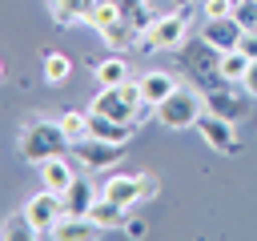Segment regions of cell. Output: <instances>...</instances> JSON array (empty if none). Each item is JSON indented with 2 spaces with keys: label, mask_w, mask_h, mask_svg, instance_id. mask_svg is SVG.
Here are the masks:
<instances>
[{
  "label": "cell",
  "mask_w": 257,
  "mask_h": 241,
  "mask_svg": "<svg viewBox=\"0 0 257 241\" xmlns=\"http://www.w3.org/2000/svg\"><path fill=\"white\" fill-rule=\"evenodd\" d=\"M96 197H100V185H92V181H72L68 189H64V209L72 213V217H88V209L96 205Z\"/></svg>",
  "instance_id": "9a60e30c"
},
{
  "label": "cell",
  "mask_w": 257,
  "mask_h": 241,
  "mask_svg": "<svg viewBox=\"0 0 257 241\" xmlns=\"http://www.w3.org/2000/svg\"><path fill=\"white\" fill-rule=\"evenodd\" d=\"M233 16H237L245 28H257V0H237V4H233Z\"/></svg>",
  "instance_id": "d4e9b609"
},
{
  "label": "cell",
  "mask_w": 257,
  "mask_h": 241,
  "mask_svg": "<svg viewBox=\"0 0 257 241\" xmlns=\"http://www.w3.org/2000/svg\"><path fill=\"white\" fill-rule=\"evenodd\" d=\"M72 157H76L80 169L96 173V169H112V165L124 157V145H116V141H100V137H84V141L72 145Z\"/></svg>",
  "instance_id": "52a82bcc"
},
{
  "label": "cell",
  "mask_w": 257,
  "mask_h": 241,
  "mask_svg": "<svg viewBox=\"0 0 257 241\" xmlns=\"http://www.w3.org/2000/svg\"><path fill=\"white\" fill-rule=\"evenodd\" d=\"M40 72H44V80H48V84H64V80L72 76V60H68L64 52L48 48V52H44V64H40Z\"/></svg>",
  "instance_id": "44dd1931"
},
{
  "label": "cell",
  "mask_w": 257,
  "mask_h": 241,
  "mask_svg": "<svg viewBox=\"0 0 257 241\" xmlns=\"http://www.w3.org/2000/svg\"><path fill=\"white\" fill-rule=\"evenodd\" d=\"M72 181H76V169L68 165V153H60V157H52V161H44V165H40V185H44V189L64 193Z\"/></svg>",
  "instance_id": "5bb4252c"
},
{
  "label": "cell",
  "mask_w": 257,
  "mask_h": 241,
  "mask_svg": "<svg viewBox=\"0 0 257 241\" xmlns=\"http://www.w3.org/2000/svg\"><path fill=\"white\" fill-rule=\"evenodd\" d=\"M249 64H253V60H249L241 48H233V52H221V76H225V80H233V84H241V80H245Z\"/></svg>",
  "instance_id": "7402d4cb"
},
{
  "label": "cell",
  "mask_w": 257,
  "mask_h": 241,
  "mask_svg": "<svg viewBox=\"0 0 257 241\" xmlns=\"http://www.w3.org/2000/svg\"><path fill=\"white\" fill-rule=\"evenodd\" d=\"M249 88L241 84H233V80H225V84H217V88H209L205 92V108L209 112H217V116H225V120H245L249 116Z\"/></svg>",
  "instance_id": "8992f818"
},
{
  "label": "cell",
  "mask_w": 257,
  "mask_h": 241,
  "mask_svg": "<svg viewBox=\"0 0 257 241\" xmlns=\"http://www.w3.org/2000/svg\"><path fill=\"white\" fill-rule=\"evenodd\" d=\"M124 233H128V237H145V221H141V217H128Z\"/></svg>",
  "instance_id": "83f0119b"
},
{
  "label": "cell",
  "mask_w": 257,
  "mask_h": 241,
  "mask_svg": "<svg viewBox=\"0 0 257 241\" xmlns=\"http://www.w3.org/2000/svg\"><path fill=\"white\" fill-rule=\"evenodd\" d=\"M185 28H189V12H157L141 36V48L153 52H177L185 44Z\"/></svg>",
  "instance_id": "5b68a950"
},
{
  "label": "cell",
  "mask_w": 257,
  "mask_h": 241,
  "mask_svg": "<svg viewBox=\"0 0 257 241\" xmlns=\"http://www.w3.org/2000/svg\"><path fill=\"white\" fill-rule=\"evenodd\" d=\"M253 32H257V28H253Z\"/></svg>",
  "instance_id": "f546056e"
},
{
  "label": "cell",
  "mask_w": 257,
  "mask_h": 241,
  "mask_svg": "<svg viewBox=\"0 0 257 241\" xmlns=\"http://www.w3.org/2000/svg\"><path fill=\"white\" fill-rule=\"evenodd\" d=\"M0 237H4V241H36V237H40V229H36V225L28 221V213L20 209V213H8V217H4Z\"/></svg>",
  "instance_id": "ffe728a7"
},
{
  "label": "cell",
  "mask_w": 257,
  "mask_h": 241,
  "mask_svg": "<svg viewBox=\"0 0 257 241\" xmlns=\"http://www.w3.org/2000/svg\"><path fill=\"white\" fill-rule=\"evenodd\" d=\"M100 193L133 209L141 201V173H112L108 181H100Z\"/></svg>",
  "instance_id": "8fae6325"
},
{
  "label": "cell",
  "mask_w": 257,
  "mask_h": 241,
  "mask_svg": "<svg viewBox=\"0 0 257 241\" xmlns=\"http://www.w3.org/2000/svg\"><path fill=\"white\" fill-rule=\"evenodd\" d=\"M241 84H245V88H249V92L257 96V60L249 64V72H245V80H241Z\"/></svg>",
  "instance_id": "f1b7e54d"
},
{
  "label": "cell",
  "mask_w": 257,
  "mask_h": 241,
  "mask_svg": "<svg viewBox=\"0 0 257 241\" xmlns=\"http://www.w3.org/2000/svg\"><path fill=\"white\" fill-rule=\"evenodd\" d=\"M141 108H149V104H145L137 80H133V84L124 80V84L100 88V92L92 96V104H88V112H104V116H116V120H128V125H141V120H137Z\"/></svg>",
  "instance_id": "277c9868"
},
{
  "label": "cell",
  "mask_w": 257,
  "mask_h": 241,
  "mask_svg": "<svg viewBox=\"0 0 257 241\" xmlns=\"http://www.w3.org/2000/svg\"><path fill=\"white\" fill-rule=\"evenodd\" d=\"M16 145H20V157L28 165H36V169L44 161H52V157H60V153L72 149L64 125L60 120H48V116H28L24 129H20V137H16Z\"/></svg>",
  "instance_id": "6da1fadb"
},
{
  "label": "cell",
  "mask_w": 257,
  "mask_h": 241,
  "mask_svg": "<svg viewBox=\"0 0 257 241\" xmlns=\"http://www.w3.org/2000/svg\"><path fill=\"white\" fill-rule=\"evenodd\" d=\"M60 125H64V133H68V141H72V145H76V141H84V137H88V108H84V112L64 108V112H60Z\"/></svg>",
  "instance_id": "603a6c76"
},
{
  "label": "cell",
  "mask_w": 257,
  "mask_h": 241,
  "mask_svg": "<svg viewBox=\"0 0 257 241\" xmlns=\"http://www.w3.org/2000/svg\"><path fill=\"white\" fill-rule=\"evenodd\" d=\"M201 36H205L213 48L233 52V48L241 44V36H245V24H241L237 16H225V20H205V24H201Z\"/></svg>",
  "instance_id": "30bf717a"
},
{
  "label": "cell",
  "mask_w": 257,
  "mask_h": 241,
  "mask_svg": "<svg viewBox=\"0 0 257 241\" xmlns=\"http://www.w3.org/2000/svg\"><path fill=\"white\" fill-rule=\"evenodd\" d=\"M88 68H92V76L100 80V88H112V84H124V80H128L124 56H92Z\"/></svg>",
  "instance_id": "ac0fdd59"
},
{
  "label": "cell",
  "mask_w": 257,
  "mask_h": 241,
  "mask_svg": "<svg viewBox=\"0 0 257 241\" xmlns=\"http://www.w3.org/2000/svg\"><path fill=\"white\" fill-rule=\"evenodd\" d=\"M233 4H237V0H233Z\"/></svg>",
  "instance_id": "4dcf8cb0"
},
{
  "label": "cell",
  "mask_w": 257,
  "mask_h": 241,
  "mask_svg": "<svg viewBox=\"0 0 257 241\" xmlns=\"http://www.w3.org/2000/svg\"><path fill=\"white\" fill-rule=\"evenodd\" d=\"M237 48H241L249 60H257V32H253V28H245V36H241V44H237Z\"/></svg>",
  "instance_id": "4316f807"
},
{
  "label": "cell",
  "mask_w": 257,
  "mask_h": 241,
  "mask_svg": "<svg viewBox=\"0 0 257 241\" xmlns=\"http://www.w3.org/2000/svg\"><path fill=\"white\" fill-rule=\"evenodd\" d=\"M201 112H205V92H201V88H193V84H189V88H181V84H177V88H173V92L153 108V116H157L165 129H193Z\"/></svg>",
  "instance_id": "3957f363"
},
{
  "label": "cell",
  "mask_w": 257,
  "mask_h": 241,
  "mask_svg": "<svg viewBox=\"0 0 257 241\" xmlns=\"http://www.w3.org/2000/svg\"><path fill=\"white\" fill-rule=\"evenodd\" d=\"M157 193H161V181L153 173H141V201H153Z\"/></svg>",
  "instance_id": "484cf974"
},
{
  "label": "cell",
  "mask_w": 257,
  "mask_h": 241,
  "mask_svg": "<svg viewBox=\"0 0 257 241\" xmlns=\"http://www.w3.org/2000/svg\"><path fill=\"white\" fill-rule=\"evenodd\" d=\"M88 217H92L104 233H108V229H124V225H128V205H120V201H112V197H104V193H100V197H96V205L88 209Z\"/></svg>",
  "instance_id": "2e32d148"
},
{
  "label": "cell",
  "mask_w": 257,
  "mask_h": 241,
  "mask_svg": "<svg viewBox=\"0 0 257 241\" xmlns=\"http://www.w3.org/2000/svg\"><path fill=\"white\" fill-rule=\"evenodd\" d=\"M120 16H124V0H96V4H92V12L84 16V24H88V28H96V32H108Z\"/></svg>",
  "instance_id": "d6986e66"
},
{
  "label": "cell",
  "mask_w": 257,
  "mask_h": 241,
  "mask_svg": "<svg viewBox=\"0 0 257 241\" xmlns=\"http://www.w3.org/2000/svg\"><path fill=\"white\" fill-rule=\"evenodd\" d=\"M92 4H96V0H48V12H52V20H56V28H76V24H84V16L92 12Z\"/></svg>",
  "instance_id": "e0dca14e"
},
{
  "label": "cell",
  "mask_w": 257,
  "mask_h": 241,
  "mask_svg": "<svg viewBox=\"0 0 257 241\" xmlns=\"http://www.w3.org/2000/svg\"><path fill=\"white\" fill-rule=\"evenodd\" d=\"M177 68H181L185 80H189L193 88H201V92L225 84V76H221V48H213L205 36L185 40V44L177 48Z\"/></svg>",
  "instance_id": "7a4b0ae2"
},
{
  "label": "cell",
  "mask_w": 257,
  "mask_h": 241,
  "mask_svg": "<svg viewBox=\"0 0 257 241\" xmlns=\"http://www.w3.org/2000/svg\"><path fill=\"white\" fill-rule=\"evenodd\" d=\"M137 84H141L145 104H149V108H157V104H161V100H165V96L177 88V76H173V72H165V68H149V72H145Z\"/></svg>",
  "instance_id": "4fadbf2b"
},
{
  "label": "cell",
  "mask_w": 257,
  "mask_h": 241,
  "mask_svg": "<svg viewBox=\"0 0 257 241\" xmlns=\"http://www.w3.org/2000/svg\"><path fill=\"white\" fill-rule=\"evenodd\" d=\"M100 233H104V229H100L92 217H72V213H64L48 237H56V241H92V237H100Z\"/></svg>",
  "instance_id": "7c38bea8"
},
{
  "label": "cell",
  "mask_w": 257,
  "mask_h": 241,
  "mask_svg": "<svg viewBox=\"0 0 257 241\" xmlns=\"http://www.w3.org/2000/svg\"><path fill=\"white\" fill-rule=\"evenodd\" d=\"M201 16L205 20H225V16H233V0H201Z\"/></svg>",
  "instance_id": "cb8c5ba5"
},
{
  "label": "cell",
  "mask_w": 257,
  "mask_h": 241,
  "mask_svg": "<svg viewBox=\"0 0 257 241\" xmlns=\"http://www.w3.org/2000/svg\"><path fill=\"white\" fill-rule=\"evenodd\" d=\"M24 213H28V221H32V225L40 229V237H44V233H52L56 221L68 213V209H64V193L40 189V193H32V197L24 201Z\"/></svg>",
  "instance_id": "9c48e42d"
},
{
  "label": "cell",
  "mask_w": 257,
  "mask_h": 241,
  "mask_svg": "<svg viewBox=\"0 0 257 241\" xmlns=\"http://www.w3.org/2000/svg\"><path fill=\"white\" fill-rule=\"evenodd\" d=\"M197 133L205 137V145H209L213 153H237V149H241L237 120H225V116H217V112H209V108L197 116Z\"/></svg>",
  "instance_id": "ba28073f"
}]
</instances>
